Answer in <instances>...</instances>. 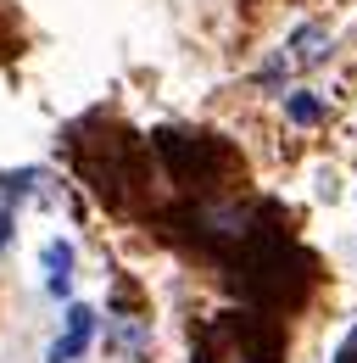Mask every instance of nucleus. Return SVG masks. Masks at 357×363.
I'll use <instances>...</instances> for the list:
<instances>
[{
  "label": "nucleus",
  "instance_id": "f257e3e1",
  "mask_svg": "<svg viewBox=\"0 0 357 363\" xmlns=\"http://www.w3.org/2000/svg\"><path fill=\"white\" fill-rule=\"evenodd\" d=\"M234 291L257 308V313H285L302 308V296L312 291V257L285 246L279 229H263L257 240H246L234 257Z\"/></svg>",
  "mask_w": 357,
  "mask_h": 363
},
{
  "label": "nucleus",
  "instance_id": "f03ea898",
  "mask_svg": "<svg viewBox=\"0 0 357 363\" xmlns=\"http://www.w3.org/2000/svg\"><path fill=\"white\" fill-rule=\"evenodd\" d=\"M196 363H279L285 358V330L273 313L257 308H223L207 324H196Z\"/></svg>",
  "mask_w": 357,
  "mask_h": 363
},
{
  "label": "nucleus",
  "instance_id": "7ed1b4c3",
  "mask_svg": "<svg viewBox=\"0 0 357 363\" xmlns=\"http://www.w3.org/2000/svg\"><path fill=\"white\" fill-rule=\"evenodd\" d=\"M151 145L162 151L168 174H174L184 190H196L201 201H218L229 179H234V151L223 145L218 135H184V129H157Z\"/></svg>",
  "mask_w": 357,
  "mask_h": 363
},
{
  "label": "nucleus",
  "instance_id": "20e7f679",
  "mask_svg": "<svg viewBox=\"0 0 357 363\" xmlns=\"http://www.w3.org/2000/svg\"><path fill=\"white\" fill-rule=\"evenodd\" d=\"M89 335H95V313H89L84 302H73V308H67V330L56 335V347H50V358H45V363H73L89 347Z\"/></svg>",
  "mask_w": 357,
  "mask_h": 363
},
{
  "label": "nucleus",
  "instance_id": "39448f33",
  "mask_svg": "<svg viewBox=\"0 0 357 363\" xmlns=\"http://www.w3.org/2000/svg\"><path fill=\"white\" fill-rule=\"evenodd\" d=\"M45 269H50V291H56V296H67V285H73V246H67V240H56V246L45 252Z\"/></svg>",
  "mask_w": 357,
  "mask_h": 363
},
{
  "label": "nucleus",
  "instance_id": "423d86ee",
  "mask_svg": "<svg viewBox=\"0 0 357 363\" xmlns=\"http://www.w3.org/2000/svg\"><path fill=\"white\" fill-rule=\"evenodd\" d=\"M28 190V174H11V179H0V246L11 240V201Z\"/></svg>",
  "mask_w": 357,
  "mask_h": 363
},
{
  "label": "nucleus",
  "instance_id": "0eeeda50",
  "mask_svg": "<svg viewBox=\"0 0 357 363\" xmlns=\"http://www.w3.org/2000/svg\"><path fill=\"white\" fill-rule=\"evenodd\" d=\"M290 118H296V123H312V118H318V101H312V95H296V101H290Z\"/></svg>",
  "mask_w": 357,
  "mask_h": 363
},
{
  "label": "nucleus",
  "instance_id": "6e6552de",
  "mask_svg": "<svg viewBox=\"0 0 357 363\" xmlns=\"http://www.w3.org/2000/svg\"><path fill=\"white\" fill-rule=\"evenodd\" d=\"M335 363H357V330L341 341V352H335Z\"/></svg>",
  "mask_w": 357,
  "mask_h": 363
}]
</instances>
